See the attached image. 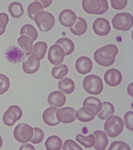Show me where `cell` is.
<instances>
[{"instance_id":"6da1fadb","label":"cell","mask_w":133,"mask_h":150,"mask_svg":"<svg viewBox=\"0 0 133 150\" xmlns=\"http://www.w3.org/2000/svg\"><path fill=\"white\" fill-rule=\"evenodd\" d=\"M124 127V123L122 119L116 115L108 118L104 125V130L110 137H116L122 132Z\"/></svg>"},{"instance_id":"7a4b0ae2","label":"cell","mask_w":133,"mask_h":150,"mask_svg":"<svg viewBox=\"0 0 133 150\" xmlns=\"http://www.w3.org/2000/svg\"><path fill=\"white\" fill-rule=\"evenodd\" d=\"M85 90L88 93L95 95L100 94L103 89L102 78L95 75H90L85 78L83 81Z\"/></svg>"},{"instance_id":"3957f363","label":"cell","mask_w":133,"mask_h":150,"mask_svg":"<svg viewBox=\"0 0 133 150\" xmlns=\"http://www.w3.org/2000/svg\"><path fill=\"white\" fill-rule=\"evenodd\" d=\"M34 20L41 31H47L51 29L55 23L54 16L50 12L42 11L34 17Z\"/></svg>"},{"instance_id":"277c9868","label":"cell","mask_w":133,"mask_h":150,"mask_svg":"<svg viewBox=\"0 0 133 150\" xmlns=\"http://www.w3.org/2000/svg\"><path fill=\"white\" fill-rule=\"evenodd\" d=\"M112 23L114 28L124 31L130 29L133 25V17L127 12L120 13L116 14L113 18Z\"/></svg>"},{"instance_id":"5b68a950","label":"cell","mask_w":133,"mask_h":150,"mask_svg":"<svg viewBox=\"0 0 133 150\" xmlns=\"http://www.w3.org/2000/svg\"><path fill=\"white\" fill-rule=\"evenodd\" d=\"M33 128L25 123H21L15 128L13 135L15 139L22 143L31 141L33 136Z\"/></svg>"},{"instance_id":"8992f818","label":"cell","mask_w":133,"mask_h":150,"mask_svg":"<svg viewBox=\"0 0 133 150\" xmlns=\"http://www.w3.org/2000/svg\"><path fill=\"white\" fill-rule=\"evenodd\" d=\"M22 114V110L19 106L11 105L4 113L2 118L3 121L6 126H12L21 118Z\"/></svg>"},{"instance_id":"52a82bcc","label":"cell","mask_w":133,"mask_h":150,"mask_svg":"<svg viewBox=\"0 0 133 150\" xmlns=\"http://www.w3.org/2000/svg\"><path fill=\"white\" fill-rule=\"evenodd\" d=\"M65 56V52L63 48L58 44H55L49 48L47 58L51 64L57 65L63 62Z\"/></svg>"},{"instance_id":"ba28073f","label":"cell","mask_w":133,"mask_h":150,"mask_svg":"<svg viewBox=\"0 0 133 150\" xmlns=\"http://www.w3.org/2000/svg\"><path fill=\"white\" fill-rule=\"evenodd\" d=\"M40 64V60L38 56L33 52L27 60L22 63L23 70L26 74H33L38 71Z\"/></svg>"},{"instance_id":"9c48e42d","label":"cell","mask_w":133,"mask_h":150,"mask_svg":"<svg viewBox=\"0 0 133 150\" xmlns=\"http://www.w3.org/2000/svg\"><path fill=\"white\" fill-rule=\"evenodd\" d=\"M76 111L73 108L65 107L59 109L56 114L59 122L65 123H71L76 119Z\"/></svg>"},{"instance_id":"30bf717a","label":"cell","mask_w":133,"mask_h":150,"mask_svg":"<svg viewBox=\"0 0 133 150\" xmlns=\"http://www.w3.org/2000/svg\"><path fill=\"white\" fill-rule=\"evenodd\" d=\"M5 56L8 61L16 64L23 60L25 57V54L21 48L12 46H9L6 50Z\"/></svg>"},{"instance_id":"8fae6325","label":"cell","mask_w":133,"mask_h":150,"mask_svg":"<svg viewBox=\"0 0 133 150\" xmlns=\"http://www.w3.org/2000/svg\"><path fill=\"white\" fill-rule=\"evenodd\" d=\"M92 27L94 32L101 36L107 35L111 29L109 21L104 18H97L94 22Z\"/></svg>"},{"instance_id":"7c38bea8","label":"cell","mask_w":133,"mask_h":150,"mask_svg":"<svg viewBox=\"0 0 133 150\" xmlns=\"http://www.w3.org/2000/svg\"><path fill=\"white\" fill-rule=\"evenodd\" d=\"M122 78V75L120 72L114 68L108 70L105 72L104 76L105 82L111 86H115L119 85Z\"/></svg>"},{"instance_id":"4fadbf2b","label":"cell","mask_w":133,"mask_h":150,"mask_svg":"<svg viewBox=\"0 0 133 150\" xmlns=\"http://www.w3.org/2000/svg\"><path fill=\"white\" fill-rule=\"evenodd\" d=\"M77 19L76 13L70 9H65L60 13L59 20L60 23L64 26L70 27L75 23Z\"/></svg>"},{"instance_id":"5bb4252c","label":"cell","mask_w":133,"mask_h":150,"mask_svg":"<svg viewBox=\"0 0 133 150\" xmlns=\"http://www.w3.org/2000/svg\"><path fill=\"white\" fill-rule=\"evenodd\" d=\"M75 65L76 70L79 73L85 74L91 71L93 67V63L90 58L83 56L77 60Z\"/></svg>"},{"instance_id":"9a60e30c","label":"cell","mask_w":133,"mask_h":150,"mask_svg":"<svg viewBox=\"0 0 133 150\" xmlns=\"http://www.w3.org/2000/svg\"><path fill=\"white\" fill-rule=\"evenodd\" d=\"M66 100L65 95L61 92L55 91L51 93L47 98L49 104L51 106L61 108L65 104Z\"/></svg>"},{"instance_id":"2e32d148","label":"cell","mask_w":133,"mask_h":150,"mask_svg":"<svg viewBox=\"0 0 133 150\" xmlns=\"http://www.w3.org/2000/svg\"><path fill=\"white\" fill-rule=\"evenodd\" d=\"M118 52L117 47L113 44L105 46L100 48L99 55L100 58L106 60H109L115 58Z\"/></svg>"},{"instance_id":"e0dca14e","label":"cell","mask_w":133,"mask_h":150,"mask_svg":"<svg viewBox=\"0 0 133 150\" xmlns=\"http://www.w3.org/2000/svg\"><path fill=\"white\" fill-rule=\"evenodd\" d=\"M96 115V112L93 108L85 106L77 111L76 117L81 121L88 122L93 120Z\"/></svg>"},{"instance_id":"ac0fdd59","label":"cell","mask_w":133,"mask_h":150,"mask_svg":"<svg viewBox=\"0 0 133 150\" xmlns=\"http://www.w3.org/2000/svg\"><path fill=\"white\" fill-rule=\"evenodd\" d=\"M57 108L50 107L46 109L43 112L42 118L43 121L47 125L55 126L58 125L59 122L56 117V113Z\"/></svg>"},{"instance_id":"d6986e66","label":"cell","mask_w":133,"mask_h":150,"mask_svg":"<svg viewBox=\"0 0 133 150\" xmlns=\"http://www.w3.org/2000/svg\"><path fill=\"white\" fill-rule=\"evenodd\" d=\"M82 5L84 10L90 14H96L101 7V0H83Z\"/></svg>"},{"instance_id":"ffe728a7","label":"cell","mask_w":133,"mask_h":150,"mask_svg":"<svg viewBox=\"0 0 133 150\" xmlns=\"http://www.w3.org/2000/svg\"><path fill=\"white\" fill-rule=\"evenodd\" d=\"M93 134L96 139L94 148L97 150H105L108 143V138L106 134L103 131L100 130L94 131Z\"/></svg>"},{"instance_id":"44dd1931","label":"cell","mask_w":133,"mask_h":150,"mask_svg":"<svg viewBox=\"0 0 133 150\" xmlns=\"http://www.w3.org/2000/svg\"><path fill=\"white\" fill-rule=\"evenodd\" d=\"M88 27L86 21L84 18L77 17L75 23L70 27L71 31L74 34L80 35L86 32Z\"/></svg>"},{"instance_id":"7402d4cb","label":"cell","mask_w":133,"mask_h":150,"mask_svg":"<svg viewBox=\"0 0 133 150\" xmlns=\"http://www.w3.org/2000/svg\"><path fill=\"white\" fill-rule=\"evenodd\" d=\"M17 42L23 49L26 56L31 54L33 50V41L29 36L23 35L19 37L17 40Z\"/></svg>"},{"instance_id":"603a6c76","label":"cell","mask_w":133,"mask_h":150,"mask_svg":"<svg viewBox=\"0 0 133 150\" xmlns=\"http://www.w3.org/2000/svg\"><path fill=\"white\" fill-rule=\"evenodd\" d=\"M59 90L66 94L72 93L74 90L75 85L74 81L66 77L60 80L58 83Z\"/></svg>"},{"instance_id":"cb8c5ba5","label":"cell","mask_w":133,"mask_h":150,"mask_svg":"<svg viewBox=\"0 0 133 150\" xmlns=\"http://www.w3.org/2000/svg\"><path fill=\"white\" fill-rule=\"evenodd\" d=\"M48 150H59L62 148V141L58 136L52 135L48 137L45 143Z\"/></svg>"},{"instance_id":"d4e9b609","label":"cell","mask_w":133,"mask_h":150,"mask_svg":"<svg viewBox=\"0 0 133 150\" xmlns=\"http://www.w3.org/2000/svg\"><path fill=\"white\" fill-rule=\"evenodd\" d=\"M102 105V109L97 116L100 119L105 120L113 115L115 112L114 107L112 103L108 102H103Z\"/></svg>"},{"instance_id":"484cf974","label":"cell","mask_w":133,"mask_h":150,"mask_svg":"<svg viewBox=\"0 0 133 150\" xmlns=\"http://www.w3.org/2000/svg\"><path fill=\"white\" fill-rule=\"evenodd\" d=\"M84 106H89L94 109L97 113L100 112L102 109V104L101 100L94 96H89L86 98L83 104Z\"/></svg>"},{"instance_id":"4316f807","label":"cell","mask_w":133,"mask_h":150,"mask_svg":"<svg viewBox=\"0 0 133 150\" xmlns=\"http://www.w3.org/2000/svg\"><path fill=\"white\" fill-rule=\"evenodd\" d=\"M61 46L65 51V55L68 56L72 54L74 51L75 45L74 42L70 39L67 38L59 39L56 42Z\"/></svg>"},{"instance_id":"83f0119b","label":"cell","mask_w":133,"mask_h":150,"mask_svg":"<svg viewBox=\"0 0 133 150\" xmlns=\"http://www.w3.org/2000/svg\"><path fill=\"white\" fill-rule=\"evenodd\" d=\"M77 141L86 148H90L94 146L96 143V139L92 134L84 137L80 134H77L76 137Z\"/></svg>"},{"instance_id":"f1b7e54d","label":"cell","mask_w":133,"mask_h":150,"mask_svg":"<svg viewBox=\"0 0 133 150\" xmlns=\"http://www.w3.org/2000/svg\"><path fill=\"white\" fill-rule=\"evenodd\" d=\"M68 71V67L66 65L61 64L53 67L51 71V74L55 79H62L67 75Z\"/></svg>"},{"instance_id":"f546056e","label":"cell","mask_w":133,"mask_h":150,"mask_svg":"<svg viewBox=\"0 0 133 150\" xmlns=\"http://www.w3.org/2000/svg\"><path fill=\"white\" fill-rule=\"evenodd\" d=\"M8 10L12 17L18 18L23 14L24 10L22 4L17 2L11 3L8 7Z\"/></svg>"},{"instance_id":"4dcf8cb0","label":"cell","mask_w":133,"mask_h":150,"mask_svg":"<svg viewBox=\"0 0 133 150\" xmlns=\"http://www.w3.org/2000/svg\"><path fill=\"white\" fill-rule=\"evenodd\" d=\"M20 35H27L30 37L33 42L36 40L38 37V32L35 28L32 25L26 24L21 27Z\"/></svg>"},{"instance_id":"1f68e13d","label":"cell","mask_w":133,"mask_h":150,"mask_svg":"<svg viewBox=\"0 0 133 150\" xmlns=\"http://www.w3.org/2000/svg\"><path fill=\"white\" fill-rule=\"evenodd\" d=\"M27 10L28 16L33 20L34 17L40 11H44L42 4L37 1L31 3L28 6Z\"/></svg>"},{"instance_id":"d6a6232c","label":"cell","mask_w":133,"mask_h":150,"mask_svg":"<svg viewBox=\"0 0 133 150\" xmlns=\"http://www.w3.org/2000/svg\"><path fill=\"white\" fill-rule=\"evenodd\" d=\"M47 45L44 42H39L33 45V52L39 57L40 60H42L45 57L47 48Z\"/></svg>"},{"instance_id":"836d02e7","label":"cell","mask_w":133,"mask_h":150,"mask_svg":"<svg viewBox=\"0 0 133 150\" xmlns=\"http://www.w3.org/2000/svg\"><path fill=\"white\" fill-rule=\"evenodd\" d=\"M10 86V82L8 78L5 75L0 74V95L6 92Z\"/></svg>"},{"instance_id":"e575fe53","label":"cell","mask_w":133,"mask_h":150,"mask_svg":"<svg viewBox=\"0 0 133 150\" xmlns=\"http://www.w3.org/2000/svg\"><path fill=\"white\" fill-rule=\"evenodd\" d=\"M100 48L97 50L94 54V58L96 62L99 64L104 66H108L112 65L114 62L115 58L106 60L102 59L99 55Z\"/></svg>"},{"instance_id":"d590c367","label":"cell","mask_w":133,"mask_h":150,"mask_svg":"<svg viewBox=\"0 0 133 150\" xmlns=\"http://www.w3.org/2000/svg\"><path fill=\"white\" fill-rule=\"evenodd\" d=\"M34 136L31 141L32 143L35 144L41 143L43 139L44 135L43 131L40 128L34 127Z\"/></svg>"},{"instance_id":"8d00e7d4","label":"cell","mask_w":133,"mask_h":150,"mask_svg":"<svg viewBox=\"0 0 133 150\" xmlns=\"http://www.w3.org/2000/svg\"><path fill=\"white\" fill-rule=\"evenodd\" d=\"M108 150H130L129 146L126 143L122 141H115L111 143Z\"/></svg>"},{"instance_id":"74e56055","label":"cell","mask_w":133,"mask_h":150,"mask_svg":"<svg viewBox=\"0 0 133 150\" xmlns=\"http://www.w3.org/2000/svg\"><path fill=\"white\" fill-rule=\"evenodd\" d=\"M62 149L63 150H83L77 143L72 140L65 141L63 144Z\"/></svg>"},{"instance_id":"f35d334b","label":"cell","mask_w":133,"mask_h":150,"mask_svg":"<svg viewBox=\"0 0 133 150\" xmlns=\"http://www.w3.org/2000/svg\"><path fill=\"white\" fill-rule=\"evenodd\" d=\"M133 112L129 111L125 113L124 117V121L125 127L131 131H133Z\"/></svg>"},{"instance_id":"ab89813d","label":"cell","mask_w":133,"mask_h":150,"mask_svg":"<svg viewBox=\"0 0 133 150\" xmlns=\"http://www.w3.org/2000/svg\"><path fill=\"white\" fill-rule=\"evenodd\" d=\"M9 20V17L7 13H0V35L5 32Z\"/></svg>"},{"instance_id":"60d3db41","label":"cell","mask_w":133,"mask_h":150,"mask_svg":"<svg viewBox=\"0 0 133 150\" xmlns=\"http://www.w3.org/2000/svg\"><path fill=\"white\" fill-rule=\"evenodd\" d=\"M110 1L112 7L117 10L124 9L128 2L127 0H111Z\"/></svg>"},{"instance_id":"b9f144b4","label":"cell","mask_w":133,"mask_h":150,"mask_svg":"<svg viewBox=\"0 0 133 150\" xmlns=\"http://www.w3.org/2000/svg\"><path fill=\"white\" fill-rule=\"evenodd\" d=\"M101 7L100 11L96 14L101 15L105 13L109 8L108 1L106 0H101Z\"/></svg>"},{"instance_id":"7bdbcfd3","label":"cell","mask_w":133,"mask_h":150,"mask_svg":"<svg viewBox=\"0 0 133 150\" xmlns=\"http://www.w3.org/2000/svg\"><path fill=\"white\" fill-rule=\"evenodd\" d=\"M19 150H35L34 147L29 143L22 144Z\"/></svg>"},{"instance_id":"ee69618b","label":"cell","mask_w":133,"mask_h":150,"mask_svg":"<svg viewBox=\"0 0 133 150\" xmlns=\"http://www.w3.org/2000/svg\"><path fill=\"white\" fill-rule=\"evenodd\" d=\"M42 3L44 8H45L49 6L51 4L52 0H39Z\"/></svg>"},{"instance_id":"f6af8a7d","label":"cell","mask_w":133,"mask_h":150,"mask_svg":"<svg viewBox=\"0 0 133 150\" xmlns=\"http://www.w3.org/2000/svg\"><path fill=\"white\" fill-rule=\"evenodd\" d=\"M133 83L130 84L128 86L127 88V91L128 94L131 96H133Z\"/></svg>"},{"instance_id":"bcb514c9","label":"cell","mask_w":133,"mask_h":150,"mask_svg":"<svg viewBox=\"0 0 133 150\" xmlns=\"http://www.w3.org/2000/svg\"><path fill=\"white\" fill-rule=\"evenodd\" d=\"M3 144V141L2 140L1 138V136L0 135V148L1 147Z\"/></svg>"}]
</instances>
